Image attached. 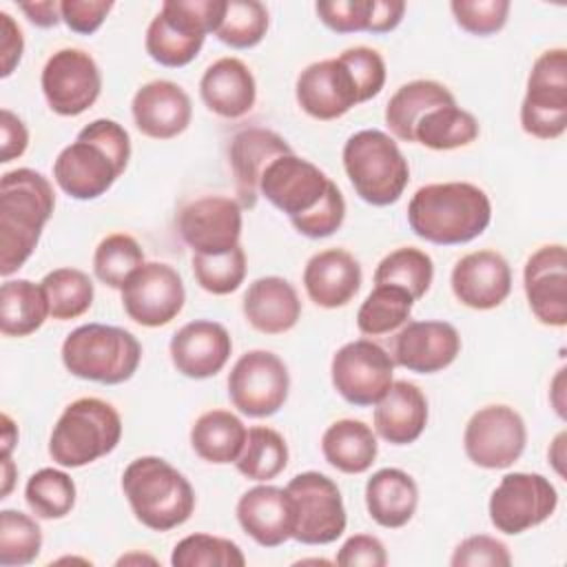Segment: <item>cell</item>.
I'll return each mask as SVG.
<instances>
[{
	"label": "cell",
	"mask_w": 567,
	"mask_h": 567,
	"mask_svg": "<svg viewBox=\"0 0 567 567\" xmlns=\"http://www.w3.org/2000/svg\"><path fill=\"white\" fill-rule=\"evenodd\" d=\"M128 159L131 137L126 128L115 120L100 117L60 151L53 162V179L73 199H97L126 171Z\"/></svg>",
	"instance_id": "1"
},
{
	"label": "cell",
	"mask_w": 567,
	"mask_h": 567,
	"mask_svg": "<svg viewBox=\"0 0 567 567\" xmlns=\"http://www.w3.org/2000/svg\"><path fill=\"white\" fill-rule=\"evenodd\" d=\"M489 221L492 202L470 182L421 186L408 204V224L414 235L439 246L467 244L483 235Z\"/></svg>",
	"instance_id": "2"
},
{
	"label": "cell",
	"mask_w": 567,
	"mask_h": 567,
	"mask_svg": "<svg viewBox=\"0 0 567 567\" xmlns=\"http://www.w3.org/2000/svg\"><path fill=\"white\" fill-rule=\"evenodd\" d=\"M55 208L51 182L33 168H16L0 179V275L9 277L35 250Z\"/></svg>",
	"instance_id": "3"
},
{
	"label": "cell",
	"mask_w": 567,
	"mask_h": 567,
	"mask_svg": "<svg viewBox=\"0 0 567 567\" xmlns=\"http://www.w3.org/2000/svg\"><path fill=\"white\" fill-rule=\"evenodd\" d=\"M122 492L135 518L153 532H168L184 525L195 509L193 485L159 456L131 461L122 474Z\"/></svg>",
	"instance_id": "4"
},
{
	"label": "cell",
	"mask_w": 567,
	"mask_h": 567,
	"mask_svg": "<svg viewBox=\"0 0 567 567\" xmlns=\"http://www.w3.org/2000/svg\"><path fill=\"white\" fill-rule=\"evenodd\" d=\"M142 359L140 341L124 328L84 323L62 343L64 368L84 381L117 385L128 381Z\"/></svg>",
	"instance_id": "5"
},
{
	"label": "cell",
	"mask_w": 567,
	"mask_h": 567,
	"mask_svg": "<svg viewBox=\"0 0 567 567\" xmlns=\"http://www.w3.org/2000/svg\"><path fill=\"white\" fill-rule=\"evenodd\" d=\"M122 439L117 410L95 396L75 399L64 408L49 439V454L62 467H84L111 454Z\"/></svg>",
	"instance_id": "6"
},
{
	"label": "cell",
	"mask_w": 567,
	"mask_h": 567,
	"mask_svg": "<svg viewBox=\"0 0 567 567\" xmlns=\"http://www.w3.org/2000/svg\"><path fill=\"white\" fill-rule=\"evenodd\" d=\"M343 168L354 193L372 206L394 204L408 182L410 166L399 144L379 128H365L348 137Z\"/></svg>",
	"instance_id": "7"
},
{
	"label": "cell",
	"mask_w": 567,
	"mask_h": 567,
	"mask_svg": "<svg viewBox=\"0 0 567 567\" xmlns=\"http://www.w3.org/2000/svg\"><path fill=\"white\" fill-rule=\"evenodd\" d=\"M221 9L224 0H166L146 29V53L168 69L190 64L215 33Z\"/></svg>",
	"instance_id": "8"
},
{
	"label": "cell",
	"mask_w": 567,
	"mask_h": 567,
	"mask_svg": "<svg viewBox=\"0 0 567 567\" xmlns=\"http://www.w3.org/2000/svg\"><path fill=\"white\" fill-rule=\"evenodd\" d=\"M520 126L538 140H556L567 128V51L549 49L536 58L520 104Z\"/></svg>",
	"instance_id": "9"
},
{
	"label": "cell",
	"mask_w": 567,
	"mask_h": 567,
	"mask_svg": "<svg viewBox=\"0 0 567 567\" xmlns=\"http://www.w3.org/2000/svg\"><path fill=\"white\" fill-rule=\"evenodd\" d=\"M286 489L295 503V540L328 545L346 532V507L332 478L321 472H301L290 478Z\"/></svg>",
	"instance_id": "10"
},
{
	"label": "cell",
	"mask_w": 567,
	"mask_h": 567,
	"mask_svg": "<svg viewBox=\"0 0 567 567\" xmlns=\"http://www.w3.org/2000/svg\"><path fill=\"white\" fill-rule=\"evenodd\" d=\"M288 368L270 350H250L241 354L228 374L230 403L252 419L277 414L288 399Z\"/></svg>",
	"instance_id": "11"
},
{
	"label": "cell",
	"mask_w": 567,
	"mask_h": 567,
	"mask_svg": "<svg viewBox=\"0 0 567 567\" xmlns=\"http://www.w3.org/2000/svg\"><path fill=\"white\" fill-rule=\"evenodd\" d=\"M558 505V492L536 472H509L489 496L492 525L509 536L545 523Z\"/></svg>",
	"instance_id": "12"
},
{
	"label": "cell",
	"mask_w": 567,
	"mask_h": 567,
	"mask_svg": "<svg viewBox=\"0 0 567 567\" xmlns=\"http://www.w3.org/2000/svg\"><path fill=\"white\" fill-rule=\"evenodd\" d=\"M527 427L523 416L503 403L476 410L463 432L467 458L485 470H505L525 452Z\"/></svg>",
	"instance_id": "13"
},
{
	"label": "cell",
	"mask_w": 567,
	"mask_h": 567,
	"mask_svg": "<svg viewBox=\"0 0 567 567\" xmlns=\"http://www.w3.org/2000/svg\"><path fill=\"white\" fill-rule=\"evenodd\" d=\"M394 361L370 339L341 346L330 363L334 390L352 405H374L392 385Z\"/></svg>",
	"instance_id": "14"
},
{
	"label": "cell",
	"mask_w": 567,
	"mask_h": 567,
	"mask_svg": "<svg viewBox=\"0 0 567 567\" xmlns=\"http://www.w3.org/2000/svg\"><path fill=\"white\" fill-rule=\"evenodd\" d=\"M186 290L179 272L162 261H144L122 286V308L140 326L171 323L184 308Z\"/></svg>",
	"instance_id": "15"
},
{
	"label": "cell",
	"mask_w": 567,
	"mask_h": 567,
	"mask_svg": "<svg viewBox=\"0 0 567 567\" xmlns=\"http://www.w3.org/2000/svg\"><path fill=\"white\" fill-rule=\"evenodd\" d=\"M42 93L53 113L75 117L91 109L102 91L95 60L82 49L55 51L42 69Z\"/></svg>",
	"instance_id": "16"
},
{
	"label": "cell",
	"mask_w": 567,
	"mask_h": 567,
	"mask_svg": "<svg viewBox=\"0 0 567 567\" xmlns=\"http://www.w3.org/2000/svg\"><path fill=\"white\" fill-rule=\"evenodd\" d=\"M330 182L332 179L312 162L286 153L266 166L259 179V195L295 219L310 213L323 199Z\"/></svg>",
	"instance_id": "17"
},
{
	"label": "cell",
	"mask_w": 567,
	"mask_h": 567,
	"mask_svg": "<svg viewBox=\"0 0 567 567\" xmlns=\"http://www.w3.org/2000/svg\"><path fill=\"white\" fill-rule=\"evenodd\" d=\"M177 230L197 255L228 252L239 246L241 206L221 195L193 199L177 213Z\"/></svg>",
	"instance_id": "18"
},
{
	"label": "cell",
	"mask_w": 567,
	"mask_h": 567,
	"mask_svg": "<svg viewBox=\"0 0 567 567\" xmlns=\"http://www.w3.org/2000/svg\"><path fill=\"white\" fill-rule=\"evenodd\" d=\"M295 95L301 111L321 122L337 120L361 104L359 89L339 58L308 64L297 78Z\"/></svg>",
	"instance_id": "19"
},
{
	"label": "cell",
	"mask_w": 567,
	"mask_h": 567,
	"mask_svg": "<svg viewBox=\"0 0 567 567\" xmlns=\"http://www.w3.org/2000/svg\"><path fill=\"white\" fill-rule=\"evenodd\" d=\"M523 286L534 317L554 328L567 323V250L563 244L540 246L525 264Z\"/></svg>",
	"instance_id": "20"
},
{
	"label": "cell",
	"mask_w": 567,
	"mask_h": 567,
	"mask_svg": "<svg viewBox=\"0 0 567 567\" xmlns=\"http://www.w3.org/2000/svg\"><path fill=\"white\" fill-rule=\"evenodd\" d=\"M454 297L474 310H492L512 292V270L496 250H474L461 257L452 268Z\"/></svg>",
	"instance_id": "21"
},
{
	"label": "cell",
	"mask_w": 567,
	"mask_h": 567,
	"mask_svg": "<svg viewBox=\"0 0 567 567\" xmlns=\"http://www.w3.org/2000/svg\"><path fill=\"white\" fill-rule=\"evenodd\" d=\"M461 352L458 330L447 321H410L396 337L392 361L416 374H434Z\"/></svg>",
	"instance_id": "22"
},
{
	"label": "cell",
	"mask_w": 567,
	"mask_h": 567,
	"mask_svg": "<svg viewBox=\"0 0 567 567\" xmlns=\"http://www.w3.org/2000/svg\"><path fill=\"white\" fill-rule=\"evenodd\" d=\"M168 352L177 372L188 379H208L228 363L233 339L221 323L197 319L173 334Z\"/></svg>",
	"instance_id": "23"
},
{
	"label": "cell",
	"mask_w": 567,
	"mask_h": 567,
	"mask_svg": "<svg viewBox=\"0 0 567 567\" xmlns=\"http://www.w3.org/2000/svg\"><path fill=\"white\" fill-rule=\"evenodd\" d=\"M133 122L137 131L153 140H171L190 124L193 106L188 93L171 80H151L133 95Z\"/></svg>",
	"instance_id": "24"
},
{
	"label": "cell",
	"mask_w": 567,
	"mask_h": 567,
	"mask_svg": "<svg viewBox=\"0 0 567 567\" xmlns=\"http://www.w3.org/2000/svg\"><path fill=\"white\" fill-rule=\"evenodd\" d=\"M237 520L257 545L279 547L295 532L292 496L275 485H257L237 501Z\"/></svg>",
	"instance_id": "25"
},
{
	"label": "cell",
	"mask_w": 567,
	"mask_h": 567,
	"mask_svg": "<svg viewBox=\"0 0 567 567\" xmlns=\"http://www.w3.org/2000/svg\"><path fill=\"white\" fill-rule=\"evenodd\" d=\"M292 153L290 144L268 128H244L233 135L228 159L235 177V188L239 195L241 206L252 208L259 197V179L266 171V166L279 157Z\"/></svg>",
	"instance_id": "26"
},
{
	"label": "cell",
	"mask_w": 567,
	"mask_h": 567,
	"mask_svg": "<svg viewBox=\"0 0 567 567\" xmlns=\"http://www.w3.org/2000/svg\"><path fill=\"white\" fill-rule=\"evenodd\" d=\"M303 288L319 308H341L361 288V266L352 252L328 248L312 255L303 268Z\"/></svg>",
	"instance_id": "27"
},
{
	"label": "cell",
	"mask_w": 567,
	"mask_h": 567,
	"mask_svg": "<svg viewBox=\"0 0 567 567\" xmlns=\"http://www.w3.org/2000/svg\"><path fill=\"white\" fill-rule=\"evenodd\" d=\"M199 95L215 115L237 120L252 111L257 84L250 69L239 58H219L204 71Z\"/></svg>",
	"instance_id": "28"
},
{
	"label": "cell",
	"mask_w": 567,
	"mask_h": 567,
	"mask_svg": "<svg viewBox=\"0 0 567 567\" xmlns=\"http://www.w3.org/2000/svg\"><path fill=\"white\" fill-rule=\"evenodd\" d=\"M246 321L264 334H284L292 330L301 317L297 290L284 277H259L244 295Z\"/></svg>",
	"instance_id": "29"
},
{
	"label": "cell",
	"mask_w": 567,
	"mask_h": 567,
	"mask_svg": "<svg viewBox=\"0 0 567 567\" xmlns=\"http://www.w3.org/2000/svg\"><path fill=\"white\" fill-rule=\"evenodd\" d=\"M374 405V430L392 445L414 443L427 425V399L410 381H392Z\"/></svg>",
	"instance_id": "30"
},
{
	"label": "cell",
	"mask_w": 567,
	"mask_h": 567,
	"mask_svg": "<svg viewBox=\"0 0 567 567\" xmlns=\"http://www.w3.org/2000/svg\"><path fill=\"white\" fill-rule=\"evenodd\" d=\"M419 505L414 478L399 467H383L365 483V507L381 527L396 529L408 525Z\"/></svg>",
	"instance_id": "31"
},
{
	"label": "cell",
	"mask_w": 567,
	"mask_h": 567,
	"mask_svg": "<svg viewBox=\"0 0 567 567\" xmlns=\"http://www.w3.org/2000/svg\"><path fill=\"white\" fill-rule=\"evenodd\" d=\"M456 104L450 89L434 80H414L394 91L385 104V124L401 142H414L421 117L434 109Z\"/></svg>",
	"instance_id": "32"
},
{
	"label": "cell",
	"mask_w": 567,
	"mask_h": 567,
	"mask_svg": "<svg viewBox=\"0 0 567 567\" xmlns=\"http://www.w3.org/2000/svg\"><path fill=\"white\" fill-rule=\"evenodd\" d=\"M323 458L343 474H363L372 467L379 445L370 425L357 419L334 421L321 436Z\"/></svg>",
	"instance_id": "33"
},
{
	"label": "cell",
	"mask_w": 567,
	"mask_h": 567,
	"mask_svg": "<svg viewBox=\"0 0 567 567\" xmlns=\"http://www.w3.org/2000/svg\"><path fill=\"white\" fill-rule=\"evenodd\" d=\"M248 430L228 410H208L190 427V445L199 458L215 465L235 463L244 450Z\"/></svg>",
	"instance_id": "34"
},
{
	"label": "cell",
	"mask_w": 567,
	"mask_h": 567,
	"mask_svg": "<svg viewBox=\"0 0 567 567\" xmlns=\"http://www.w3.org/2000/svg\"><path fill=\"white\" fill-rule=\"evenodd\" d=\"M49 301L40 284L7 279L0 288V330L4 337H27L42 328L49 317Z\"/></svg>",
	"instance_id": "35"
},
{
	"label": "cell",
	"mask_w": 567,
	"mask_h": 567,
	"mask_svg": "<svg viewBox=\"0 0 567 567\" xmlns=\"http://www.w3.org/2000/svg\"><path fill=\"white\" fill-rule=\"evenodd\" d=\"M481 128L470 111L456 104L434 109L421 117L414 128V142L432 151H452L472 144Z\"/></svg>",
	"instance_id": "36"
},
{
	"label": "cell",
	"mask_w": 567,
	"mask_h": 567,
	"mask_svg": "<svg viewBox=\"0 0 567 567\" xmlns=\"http://www.w3.org/2000/svg\"><path fill=\"white\" fill-rule=\"evenodd\" d=\"M288 465V445L284 436L266 425L248 430L241 454L235 461L239 474L250 481H270L279 476Z\"/></svg>",
	"instance_id": "37"
},
{
	"label": "cell",
	"mask_w": 567,
	"mask_h": 567,
	"mask_svg": "<svg viewBox=\"0 0 567 567\" xmlns=\"http://www.w3.org/2000/svg\"><path fill=\"white\" fill-rule=\"evenodd\" d=\"M414 299L408 290L390 284L374 286L357 312V328L368 337L396 330L410 319Z\"/></svg>",
	"instance_id": "38"
},
{
	"label": "cell",
	"mask_w": 567,
	"mask_h": 567,
	"mask_svg": "<svg viewBox=\"0 0 567 567\" xmlns=\"http://www.w3.org/2000/svg\"><path fill=\"white\" fill-rule=\"evenodd\" d=\"M434 279V264L432 257L414 246H403L385 255L377 270H374V284H390L408 290L412 299H421L430 284Z\"/></svg>",
	"instance_id": "39"
},
{
	"label": "cell",
	"mask_w": 567,
	"mask_h": 567,
	"mask_svg": "<svg viewBox=\"0 0 567 567\" xmlns=\"http://www.w3.org/2000/svg\"><path fill=\"white\" fill-rule=\"evenodd\" d=\"M49 312L58 321L78 319L84 315L93 303V281L84 270L78 268H55L40 281Z\"/></svg>",
	"instance_id": "40"
},
{
	"label": "cell",
	"mask_w": 567,
	"mask_h": 567,
	"mask_svg": "<svg viewBox=\"0 0 567 567\" xmlns=\"http://www.w3.org/2000/svg\"><path fill=\"white\" fill-rule=\"evenodd\" d=\"M24 501L40 518H64L75 505V483L62 470L42 467L29 476L24 485Z\"/></svg>",
	"instance_id": "41"
},
{
	"label": "cell",
	"mask_w": 567,
	"mask_h": 567,
	"mask_svg": "<svg viewBox=\"0 0 567 567\" xmlns=\"http://www.w3.org/2000/svg\"><path fill=\"white\" fill-rule=\"evenodd\" d=\"M268 31V9L257 0H224L215 35L230 49H250Z\"/></svg>",
	"instance_id": "42"
},
{
	"label": "cell",
	"mask_w": 567,
	"mask_h": 567,
	"mask_svg": "<svg viewBox=\"0 0 567 567\" xmlns=\"http://www.w3.org/2000/svg\"><path fill=\"white\" fill-rule=\"evenodd\" d=\"M144 264V252L140 244L124 233L106 235L93 255V270L95 277L109 286L120 288L126 284V279Z\"/></svg>",
	"instance_id": "43"
},
{
	"label": "cell",
	"mask_w": 567,
	"mask_h": 567,
	"mask_svg": "<svg viewBox=\"0 0 567 567\" xmlns=\"http://www.w3.org/2000/svg\"><path fill=\"white\" fill-rule=\"evenodd\" d=\"M42 549V529L24 512L2 509L0 512V565L20 567L38 558Z\"/></svg>",
	"instance_id": "44"
},
{
	"label": "cell",
	"mask_w": 567,
	"mask_h": 567,
	"mask_svg": "<svg viewBox=\"0 0 567 567\" xmlns=\"http://www.w3.org/2000/svg\"><path fill=\"white\" fill-rule=\"evenodd\" d=\"M173 567H244L246 556L237 543L210 534H190L182 538L173 554Z\"/></svg>",
	"instance_id": "45"
},
{
	"label": "cell",
	"mask_w": 567,
	"mask_h": 567,
	"mask_svg": "<svg viewBox=\"0 0 567 567\" xmlns=\"http://www.w3.org/2000/svg\"><path fill=\"white\" fill-rule=\"evenodd\" d=\"M193 275L197 284L210 295L235 292L246 277V252L235 246L221 255H197L193 252Z\"/></svg>",
	"instance_id": "46"
},
{
	"label": "cell",
	"mask_w": 567,
	"mask_h": 567,
	"mask_svg": "<svg viewBox=\"0 0 567 567\" xmlns=\"http://www.w3.org/2000/svg\"><path fill=\"white\" fill-rule=\"evenodd\" d=\"M452 16L456 24L472 35H492L507 22V0H452Z\"/></svg>",
	"instance_id": "47"
},
{
	"label": "cell",
	"mask_w": 567,
	"mask_h": 567,
	"mask_svg": "<svg viewBox=\"0 0 567 567\" xmlns=\"http://www.w3.org/2000/svg\"><path fill=\"white\" fill-rule=\"evenodd\" d=\"M346 219V199L339 190V186L334 182H330L323 199L306 215L290 219V224L295 226L297 233L310 237V239H321V237H330L332 233H337L341 228Z\"/></svg>",
	"instance_id": "48"
},
{
	"label": "cell",
	"mask_w": 567,
	"mask_h": 567,
	"mask_svg": "<svg viewBox=\"0 0 567 567\" xmlns=\"http://www.w3.org/2000/svg\"><path fill=\"white\" fill-rule=\"evenodd\" d=\"M339 60L348 66L361 102H368L381 93L385 84V62L379 51L370 47H350L339 55Z\"/></svg>",
	"instance_id": "49"
},
{
	"label": "cell",
	"mask_w": 567,
	"mask_h": 567,
	"mask_svg": "<svg viewBox=\"0 0 567 567\" xmlns=\"http://www.w3.org/2000/svg\"><path fill=\"white\" fill-rule=\"evenodd\" d=\"M450 565L452 567H481V565L509 567L512 556L503 540L487 534H476V536H467L456 545Z\"/></svg>",
	"instance_id": "50"
},
{
	"label": "cell",
	"mask_w": 567,
	"mask_h": 567,
	"mask_svg": "<svg viewBox=\"0 0 567 567\" xmlns=\"http://www.w3.org/2000/svg\"><path fill=\"white\" fill-rule=\"evenodd\" d=\"M372 0H328L317 2L315 11L319 20L334 33L368 31Z\"/></svg>",
	"instance_id": "51"
},
{
	"label": "cell",
	"mask_w": 567,
	"mask_h": 567,
	"mask_svg": "<svg viewBox=\"0 0 567 567\" xmlns=\"http://www.w3.org/2000/svg\"><path fill=\"white\" fill-rule=\"evenodd\" d=\"M111 9H113V2L109 0H62L60 2L62 22L71 31L82 35L95 33L106 20Z\"/></svg>",
	"instance_id": "52"
},
{
	"label": "cell",
	"mask_w": 567,
	"mask_h": 567,
	"mask_svg": "<svg viewBox=\"0 0 567 567\" xmlns=\"http://www.w3.org/2000/svg\"><path fill=\"white\" fill-rule=\"evenodd\" d=\"M385 563L388 554L383 543L370 534L350 536L337 554V565L341 567H383Z\"/></svg>",
	"instance_id": "53"
},
{
	"label": "cell",
	"mask_w": 567,
	"mask_h": 567,
	"mask_svg": "<svg viewBox=\"0 0 567 567\" xmlns=\"http://www.w3.org/2000/svg\"><path fill=\"white\" fill-rule=\"evenodd\" d=\"M24 51V38L22 29L16 24V20L7 13L0 11V62H2V78H9L13 69L20 64Z\"/></svg>",
	"instance_id": "54"
},
{
	"label": "cell",
	"mask_w": 567,
	"mask_h": 567,
	"mask_svg": "<svg viewBox=\"0 0 567 567\" xmlns=\"http://www.w3.org/2000/svg\"><path fill=\"white\" fill-rule=\"evenodd\" d=\"M0 135H2V144H0L2 164L20 157L29 146V131L24 122L9 109L0 111Z\"/></svg>",
	"instance_id": "55"
},
{
	"label": "cell",
	"mask_w": 567,
	"mask_h": 567,
	"mask_svg": "<svg viewBox=\"0 0 567 567\" xmlns=\"http://www.w3.org/2000/svg\"><path fill=\"white\" fill-rule=\"evenodd\" d=\"M405 13V2L401 0H372L368 33H388L399 27Z\"/></svg>",
	"instance_id": "56"
},
{
	"label": "cell",
	"mask_w": 567,
	"mask_h": 567,
	"mask_svg": "<svg viewBox=\"0 0 567 567\" xmlns=\"http://www.w3.org/2000/svg\"><path fill=\"white\" fill-rule=\"evenodd\" d=\"M20 11L29 18V22H33L35 27L49 29L55 27L62 16H60V2L53 0H44V2H22Z\"/></svg>",
	"instance_id": "57"
},
{
	"label": "cell",
	"mask_w": 567,
	"mask_h": 567,
	"mask_svg": "<svg viewBox=\"0 0 567 567\" xmlns=\"http://www.w3.org/2000/svg\"><path fill=\"white\" fill-rule=\"evenodd\" d=\"M2 456H11L13 445L18 443V427L13 425L9 414H2Z\"/></svg>",
	"instance_id": "58"
},
{
	"label": "cell",
	"mask_w": 567,
	"mask_h": 567,
	"mask_svg": "<svg viewBox=\"0 0 567 567\" xmlns=\"http://www.w3.org/2000/svg\"><path fill=\"white\" fill-rule=\"evenodd\" d=\"M563 447H565V432H560L556 439H554V445H551V450H549V458H551V463H554V467H556V472L563 476L565 472H563V458H565V454H563Z\"/></svg>",
	"instance_id": "59"
},
{
	"label": "cell",
	"mask_w": 567,
	"mask_h": 567,
	"mask_svg": "<svg viewBox=\"0 0 567 567\" xmlns=\"http://www.w3.org/2000/svg\"><path fill=\"white\" fill-rule=\"evenodd\" d=\"M13 478H16V467L11 463V456H2V496L0 498H4L11 492Z\"/></svg>",
	"instance_id": "60"
}]
</instances>
